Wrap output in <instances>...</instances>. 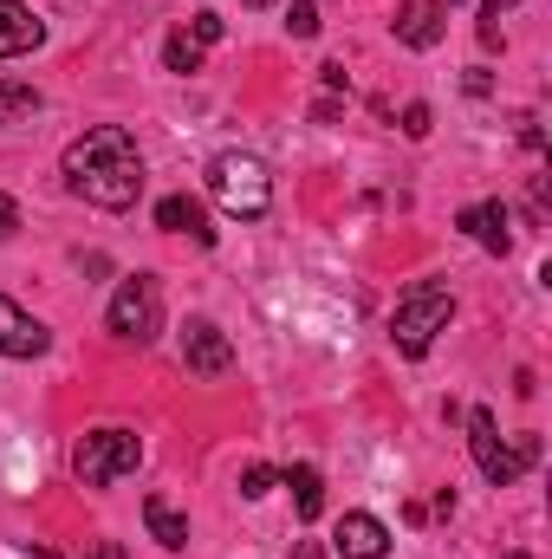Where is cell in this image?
Returning <instances> with one entry per match:
<instances>
[{"label": "cell", "mask_w": 552, "mask_h": 559, "mask_svg": "<svg viewBox=\"0 0 552 559\" xmlns=\"http://www.w3.org/2000/svg\"><path fill=\"white\" fill-rule=\"evenodd\" d=\"M65 189L85 195L92 209H131L143 195V150L124 124H98L65 143Z\"/></svg>", "instance_id": "cell-1"}, {"label": "cell", "mask_w": 552, "mask_h": 559, "mask_svg": "<svg viewBox=\"0 0 552 559\" xmlns=\"http://www.w3.org/2000/svg\"><path fill=\"white\" fill-rule=\"evenodd\" d=\"M208 195H215L235 222H261V215L274 209V176H267L261 156H248V150H221V156L208 163Z\"/></svg>", "instance_id": "cell-2"}, {"label": "cell", "mask_w": 552, "mask_h": 559, "mask_svg": "<svg viewBox=\"0 0 552 559\" xmlns=\"http://www.w3.org/2000/svg\"><path fill=\"white\" fill-rule=\"evenodd\" d=\"M448 319H455L448 286L422 280V286H410V293L397 299V312H391V338H397L404 358H429V345H435V332H448Z\"/></svg>", "instance_id": "cell-3"}, {"label": "cell", "mask_w": 552, "mask_h": 559, "mask_svg": "<svg viewBox=\"0 0 552 559\" xmlns=\"http://www.w3.org/2000/svg\"><path fill=\"white\" fill-rule=\"evenodd\" d=\"M137 462H143L137 429H92V436H79V449H72L79 488H111V481L137 475Z\"/></svg>", "instance_id": "cell-4"}, {"label": "cell", "mask_w": 552, "mask_h": 559, "mask_svg": "<svg viewBox=\"0 0 552 559\" xmlns=\"http://www.w3.org/2000/svg\"><path fill=\"white\" fill-rule=\"evenodd\" d=\"M105 325H111V338H124V345H149V338L163 332V286H156L149 274H131L124 286H118Z\"/></svg>", "instance_id": "cell-5"}, {"label": "cell", "mask_w": 552, "mask_h": 559, "mask_svg": "<svg viewBox=\"0 0 552 559\" xmlns=\"http://www.w3.org/2000/svg\"><path fill=\"white\" fill-rule=\"evenodd\" d=\"M468 455H475V468H481L494 488H514V481H520V455H514V442H501L494 411H468Z\"/></svg>", "instance_id": "cell-6"}, {"label": "cell", "mask_w": 552, "mask_h": 559, "mask_svg": "<svg viewBox=\"0 0 552 559\" xmlns=\"http://www.w3.org/2000/svg\"><path fill=\"white\" fill-rule=\"evenodd\" d=\"M182 365H189L195 378H221V371L235 365L228 332H221L215 319H189V325H182Z\"/></svg>", "instance_id": "cell-7"}, {"label": "cell", "mask_w": 552, "mask_h": 559, "mask_svg": "<svg viewBox=\"0 0 552 559\" xmlns=\"http://www.w3.org/2000/svg\"><path fill=\"white\" fill-rule=\"evenodd\" d=\"M46 345H52V332L0 293V358H46Z\"/></svg>", "instance_id": "cell-8"}, {"label": "cell", "mask_w": 552, "mask_h": 559, "mask_svg": "<svg viewBox=\"0 0 552 559\" xmlns=\"http://www.w3.org/2000/svg\"><path fill=\"white\" fill-rule=\"evenodd\" d=\"M391 26H397V39H404L410 52H429V46H442V33H448V7H442V0H404Z\"/></svg>", "instance_id": "cell-9"}, {"label": "cell", "mask_w": 552, "mask_h": 559, "mask_svg": "<svg viewBox=\"0 0 552 559\" xmlns=\"http://www.w3.org/2000/svg\"><path fill=\"white\" fill-rule=\"evenodd\" d=\"M46 39V20L26 7V0H0V59H20Z\"/></svg>", "instance_id": "cell-10"}, {"label": "cell", "mask_w": 552, "mask_h": 559, "mask_svg": "<svg viewBox=\"0 0 552 559\" xmlns=\"http://www.w3.org/2000/svg\"><path fill=\"white\" fill-rule=\"evenodd\" d=\"M338 554L345 559H384L391 554V527L377 514H345L338 521Z\"/></svg>", "instance_id": "cell-11"}, {"label": "cell", "mask_w": 552, "mask_h": 559, "mask_svg": "<svg viewBox=\"0 0 552 559\" xmlns=\"http://www.w3.org/2000/svg\"><path fill=\"white\" fill-rule=\"evenodd\" d=\"M156 228H163V235H189V241H202V248L215 241V228H208V215H202L195 195H163V202H156Z\"/></svg>", "instance_id": "cell-12"}, {"label": "cell", "mask_w": 552, "mask_h": 559, "mask_svg": "<svg viewBox=\"0 0 552 559\" xmlns=\"http://www.w3.org/2000/svg\"><path fill=\"white\" fill-rule=\"evenodd\" d=\"M455 228H468L488 254H507V248H514V235H507V202H475V209L455 215Z\"/></svg>", "instance_id": "cell-13"}, {"label": "cell", "mask_w": 552, "mask_h": 559, "mask_svg": "<svg viewBox=\"0 0 552 559\" xmlns=\"http://www.w3.org/2000/svg\"><path fill=\"white\" fill-rule=\"evenodd\" d=\"M143 527H149V540H156L163 554H182V547H189V514H176L163 495H143Z\"/></svg>", "instance_id": "cell-14"}, {"label": "cell", "mask_w": 552, "mask_h": 559, "mask_svg": "<svg viewBox=\"0 0 552 559\" xmlns=\"http://www.w3.org/2000/svg\"><path fill=\"white\" fill-rule=\"evenodd\" d=\"M286 488H292V508H299V521H319V514H325V481H319V468H312V462L286 468Z\"/></svg>", "instance_id": "cell-15"}, {"label": "cell", "mask_w": 552, "mask_h": 559, "mask_svg": "<svg viewBox=\"0 0 552 559\" xmlns=\"http://www.w3.org/2000/svg\"><path fill=\"white\" fill-rule=\"evenodd\" d=\"M33 111H39V92L20 85V79H0V124H20V118H33Z\"/></svg>", "instance_id": "cell-16"}, {"label": "cell", "mask_w": 552, "mask_h": 559, "mask_svg": "<svg viewBox=\"0 0 552 559\" xmlns=\"http://www.w3.org/2000/svg\"><path fill=\"white\" fill-rule=\"evenodd\" d=\"M163 66L189 79V72H202V46H195L189 33H169V46H163Z\"/></svg>", "instance_id": "cell-17"}, {"label": "cell", "mask_w": 552, "mask_h": 559, "mask_svg": "<svg viewBox=\"0 0 552 559\" xmlns=\"http://www.w3.org/2000/svg\"><path fill=\"white\" fill-rule=\"evenodd\" d=\"M279 488V468H267V462H248V468H241V495H248V501H261V495H274Z\"/></svg>", "instance_id": "cell-18"}, {"label": "cell", "mask_w": 552, "mask_h": 559, "mask_svg": "<svg viewBox=\"0 0 552 559\" xmlns=\"http://www.w3.org/2000/svg\"><path fill=\"white\" fill-rule=\"evenodd\" d=\"M286 33H292V39H312V33H319V7H312V0H292V7H286Z\"/></svg>", "instance_id": "cell-19"}, {"label": "cell", "mask_w": 552, "mask_h": 559, "mask_svg": "<svg viewBox=\"0 0 552 559\" xmlns=\"http://www.w3.org/2000/svg\"><path fill=\"white\" fill-rule=\"evenodd\" d=\"M182 33H189V39H195V46H215V39H221V33H228V26H221V13H195V20H189V26H182Z\"/></svg>", "instance_id": "cell-20"}, {"label": "cell", "mask_w": 552, "mask_h": 559, "mask_svg": "<svg viewBox=\"0 0 552 559\" xmlns=\"http://www.w3.org/2000/svg\"><path fill=\"white\" fill-rule=\"evenodd\" d=\"M475 33H481L488 52H501V7H494V0H481V26H475Z\"/></svg>", "instance_id": "cell-21"}, {"label": "cell", "mask_w": 552, "mask_h": 559, "mask_svg": "<svg viewBox=\"0 0 552 559\" xmlns=\"http://www.w3.org/2000/svg\"><path fill=\"white\" fill-rule=\"evenodd\" d=\"M429 124H435V111L416 98V105H404V138H429Z\"/></svg>", "instance_id": "cell-22"}, {"label": "cell", "mask_w": 552, "mask_h": 559, "mask_svg": "<svg viewBox=\"0 0 552 559\" xmlns=\"http://www.w3.org/2000/svg\"><path fill=\"white\" fill-rule=\"evenodd\" d=\"M461 92H468V98H488V92H494V79H488V66H475V72L461 79Z\"/></svg>", "instance_id": "cell-23"}, {"label": "cell", "mask_w": 552, "mask_h": 559, "mask_svg": "<svg viewBox=\"0 0 552 559\" xmlns=\"http://www.w3.org/2000/svg\"><path fill=\"white\" fill-rule=\"evenodd\" d=\"M13 228H20V202H13V195H0V241H7Z\"/></svg>", "instance_id": "cell-24"}, {"label": "cell", "mask_w": 552, "mask_h": 559, "mask_svg": "<svg viewBox=\"0 0 552 559\" xmlns=\"http://www.w3.org/2000/svg\"><path fill=\"white\" fill-rule=\"evenodd\" d=\"M85 559H131V554H124V540H92Z\"/></svg>", "instance_id": "cell-25"}, {"label": "cell", "mask_w": 552, "mask_h": 559, "mask_svg": "<svg viewBox=\"0 0 552 559\" xmlns=\"http://www.w3.org/2000/svg\"><path fill=\"white\" fill-rule=\"evenodd\" d=\"M319 79H325V92H345V85H351V79H345V66H338V59H332V66H319Z\"/></svg>", "instance_id": "cell-26"}, {"label": "cell", "mask_w": 552, "mask_h": 559, "mask_svg": "<svg viewBox=\"0 0 552 559\" xmlns=\"http://www.w3.org/2000/svg\"><path fill=\"white\" fill-rule=\"evenodd\" d=\"M292 559H325V547H319V540H299V547H292Z\"/></svg>", "instance_id": "cell-27"}, {"label": "cell", "mask_w": 552, "mask_h": 559, "mask_svg": "<svg viewBox=\"0 0 552 559\" xmlns=\"http://www.w3.org/2000/svg\"><path fill=\"white\" fill-rule=\"evenodd\" d=\"M26 559H59L52 547H26Z\"/></svg>", "instance_id": "cell-28"}, {"label": "cell", "mask_w": 552, "mask_h": 559, "mask_svg": "<svg viewBox=\"0 0 552 559\" xmlns=\"http://www.w3.org/2000/svg\"><path fill=\"white\" fill-rule=\"evenodd\" d=\"M241 7H274V0H241Z\"/></svg>", "instance_id": "cell-29"}, {"label": "cell", "mask_w": 552, "mask_h": 559, "mask_svg": "<svg viewBox=\"0 0 552 559\" xmlns=\"http://www.w3.org/2000/svg\"><path fill=\"white\" fill-rule=\"evenodd\" d=\"M494 7H520V0H494Z\"/></svg>", "instance_id": "cell-30"}, {"label": "cell", "mask_w": 552, "mask_h": 559, "mask_svg": "<svg viewBox=\"0 0 552 559\" xmlns=\"http://www.w3.org/2000/svg\"><path fill=\"white\" fill-rule=\"evenodd\" d=\"M507 559H533V554H507Z\"/></svg>", "instance_id": "cell-31"}, {"label": "cell", "mask_w": 552, "mask_h": 559, "mask_svg": "<svg viewBox=\"0 0 552 559\" xmlns=\"http://www.w3.org/2000/svg\"><path fill=\"white\" fill-rule=\"evenodd\" d=\"M442 7H455V0H442Z\"/></svg>", "instance_id": "cell-32"}]
</instances>
